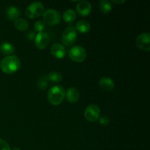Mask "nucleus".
<instances>
[{
	"instance_id": "nucleus-9",
	"label": "nucleus",
	"mask_w": 150,
	"mask_h": 150,
	"mask_svg": "<svg viewBox=\"0 0 150 150\" xmlns=\"http://www.w3.org/2000/svg\"><path fill=\"white\" fill-rule=\"evenodd\" d=\"M49 36L45 32H40L35 35V45L36 48L39 50H43L47 48L49 44Z\"/></svg>"
},
{
	"instance_id": "nucleus-24",
	"label": "nucleus",
	"mask_w": 150,
	"mask_h": 150,
	"mask_svg": "<svg viewBox=\"0 0 150 150\" xmlns=\"http://www.w3.org/2000/svg\"><path fill=\"white\" fill-rule=\"evenodd\" d=\"M0 150H11L10 145L2 139H0Z\"/></svg>"
},
{
	"instance_id": "nucleus-18",
	"label": "nucleus",
	"mask_w": 150,
	"mask_h": 150,
	"mask_svg": "<svg viewBox=\"0 0 150 150\" xmlns=\"http://www.w3.org/2000/svg\"><path fill=\"white\" fill-rule=\"evenodd\" d=\"M14 26L18 31H26L29 29V22L23 18H18L15 21Z\"/></svg>"
},
{
	"instance_id": "nucleus-25",
	"label": "nucleus",
	"mask_w": 150,
	"mask_h": 150,
	"mask_svg": "<svg viewBox=\"0 0 150 150\" xmlns=\"http://www.w3.org/2000/svg\"><path fill=\"white\" fill-rule=\"evenodd\" d=\"M35 35H36L35 34V32H29V34H28V38H29V40H33L34 38H35Z\"/></svg>"
},
{
	"instance_id": "nucleus-5",
	"label": "nucleus",
	"mask_w": 150,
	"mask_h": 150,
	"mask_svg": "<svg viewBox=\"0 0 150 150\" xmlns=\"http://www.w3.org/2000/svg\"><path fill=\"white\" fill-rule=\"evenodd\" d=\"M42 21L46 24L50 26H56L61 21V16L57 10L49 9L44 12L42 14Z\"/></svg>"
},
{
	"instance_id": "nucleus-6",
	"label": "nucleus",
	"mask_w": 150,
	"mask_h": 150,
	"mask_svg": "<svg viewBox=\"0 0 150 150\" xmlns=\"http://www.w3.org/2000/svg\"><path fill=\"white\" fill-rule=\"evenodd\" d=\"M77 40V32L72 26H68L64 29L62 36V43L66 46H71Z\"/></svg>"
},
{
	"instance_id": "nucleus-7",
	"label": "nucleus",
	"mask_w": 150,
	"mask_h": 150,
	"mask_svg": "<svg viewBox=\"0 0 150 150\" xmlns=\"http://www.w3.org/2000/svg\"><path fill=\"white\" fill-rule=\"evenodd\" d=\"M100 109L98 105L95 104H91L88 105L83 113L84 118L90 122H95L98 121L100 117Z\"/></svg>"
},
{
	"instance_id": "nucleus-12",
	"label": "nucleus",
	"mask_w": 150,
	"mask_h": 150,
	"mask_svg": "<svg viewBox=\"0 0 150 150\" xmlns=\"http://www.w3.org/2000/svg\"><path fill=\"white\" fill-rule=\"evenodd\" d=\"M64 98L70 103H76L80 98V93L76 88L70 87L65 92Z\"/></svg>"
},
{
	"instance_id": "nucleus-4",
	"label": "nucleus",
	"mask_w": 150,
	"mask_h": 150,
	"mask_svg": "<svg viewBox=\"0 0 150 150\" xmlns=\"http://www.w3.org/2000/svg\"><path fill=\"white\" fill-rule=\"evenodd\" d=\"M68 56L72 61L77 63L83 62L86 59V51L83 47L75 45L70 48Z\"/></svg>"
},
{
	"instance_id": "nucleus-11",
	"label": "nucleus",
	"mask_w": 150,
	"mask_h": 150,
	"mask_svg": "<svg viewBox=\"0 0 150 150\" xmlns=\"http://www.w3.org/2000/svg\"><path fill=\"white\" fill-rule=\"evenodd\" d=\"M76 10L81 16H87L92 11V5L87 1H81L76 5Z\"/></svg>"
},
{
	"instance_id": "nucleus-14",
	"label": "nucleus",
	"mask_w": 150,
	"mask_h": 150,
	"mask_svg": "<svg viewBox=\"0 0 150 150\" xmlns=\"http://www.w3.org/2000/svg\"><path fill=\"white\" fill-rule=\"evenodd\" d=\"M20 10L16 7H10L7 8L6 11V16L8 20L11 21H16V20L19 18L20 17Z\"/></svg>"
},
{
	"instance_id": "nucleus-1",
	"label": "nucleus",
	"mask_w": 150,
	"mask_h": 150,
	"mask_svg": "<svg viewBox=\"0 0 150 150\" xmlns=\"http://www.w3.org/2000/svg\"><path fill=\"white\" fill-rule=\"evenodd\" d=\"M21 61L16 55L6 57L0 62V68L5 74H13L20 69Z\"/></svg>"
},
{
	"instance_id": "nucleus-3",
	"label": "nucleus",
	"mask_w": 150,
	"mask_h": 150,
	"mask_svg": "<svg viewBox=\"0 0 150 150\" xmlns=\"http://www.w3.org/2000/svg\"><path fill=\"white\" fill-rule=\"evenodd\" d=\"M45 12V7L40 1H34L31 3L25 10V16L30 19L37 18L42 16Z\"/></svg>"
},
{
	"instance_id": "nucleus-10",
	"label": "nucleus",
	"mask_w": 150,
	"mask_h": 150,
	"mask_svg": "<svg viewBox=\"0 0 150 150\" xmlns=\"http://www.w3.org/2000/svg\"><path fill=\"white\" fill-rule=\"evenodd\" d=\"M51 53L55 58L62 59L67 55V51L64 45L60 43H55L51 46Z\"/></svg>"
},
{
	"instance_id": "nucleus-27",
	"label": "nucleus",
	"mask_w": 150,
	"mask_h": 150,
	"mask_svg": "<svg viewBox=\"0 0 150 150\" xmlns=\"http://www.w3.org/2000/svg\"><path fill=\"white\" fill-rule=\"evenodd\" d=\"M13 150H21V149L18 147H15V148H13Z\"/></svg>"
},
{
	"instance_id": "nucleus-19",
	"label": "nucleus",
	"mask_w": 150,
	"mask_h": 150,
	"mask_svg": "<svg viewBox=\"0 0 150 150\" xmlns=\"http://www.w3.org/2000/svg\"><path fill=\"white\" fill-rule=\"evenodd\" d=\"M63 19L67 23H72L76 19V13L72 9L65 10L63 13Z\"/></svg>"
},
{
	"instance_id": "nucleus-26",
	"label": "nucleus",
	"mask_w": 150,
	"mask_h": 150,
	"mask_svg": "<svg viewBox=\"0 0 150 150\" xmlns=\"http://www.w3.org/2000/svg\"><path fill=\"white\" fill-rule=\"evenodd\" d=\"M111 2H112V3H114V4H123V3H125V0H119V1H114V0H113V1H111Z\"/></svg>"
},
{
	"instance_id": "nucleus-21",
	"label": "nucleus",
	"mask_w": 150,
	"mask_h": 150,
	"mask_svg": "<svg viewBox=\"0 0 150 150\" xmlns=\"http://www.w3.org/2000/svg\"><path fill=\"white\" fill-rule=\"evenodd\" d=\"M48 81L47 80L46 77L45 76H42L41 78H40L39 80L38 81V86L40 90H45L47 88L48 85Z\"/></svg>"
},
{
	"instance_id": "nucleus-17",
	"label": "nucleus",
	"mask_w": 150,
	"mask_h": 150,
	"mask_svg": "<svg viewBox=\"0 0 150 150\" xmlns=\"http://www.w3.org/2000/svg\"><path fill=\"white\" fill-rule=\"evenodd\" d=\"M48 81H51V83H59L62 81L63 77L61 73L56 71H52L45 76Z\"/></svg>"
},
{
	"instance_id": "nucleus-13",
	"label": "nucleus",
	"mask_w": 150,
	"mask_h": 150,
	"mask_svg": "<svg viewBox=\"0 0 150 150\" xmlns=\"http://www.w3.org/2000/svg\"><path fill=\"white\" fill-rule=\"evenodd\" d=\"M99 85L102 89L105 91H111L114 89V82L111 78L108 77H103L101 78L99 81Z\"/></svg>"
},
{
	"instance_id": "nucleus-8",
	"label": "nucleus",
	"mask_w": 150,
	"mask_h": 150,
	"mask_svg": "<svg viewBox=\"0 0 150 150\" xmlns=\"http://www.w3.org/2000/svg\"><path fill=\"white\" fill-rule=\"evenodd\" d=\"M136 43L138 48L144 51H150V35L148 32L142 33L136 38Z\"/></svg>"
},
{
	"instance_id": "nucleus-20",
	"label": "nucleus",
	"mask_w": 150,
	"mask_h": 150,
	"mask_svg": "<svg viewBox=\"0 0 150 150\" xmlns=\"http://www.w3.org/2000/svg\"><path fill=\"white\" fill-rule=\"evenodd\" d=\"M111 1L108 0H102L99 3V10L103 14H107L111 10Z\"/></svg>"
},
{
	"instance_id": "nucleus-2",
	"label": "nucleus",
	"mask_w": 150,
	"mask_h": 150,
	"mask_svg": "<svg viewBox=\"0 0 150 150\" xmlns=\"http://www.w3.org/2000/svg\"><path fill=\"white\" fill-rule=\"evenodd\" d=\"M65 97V91L63 86L56 85L52 86L48 92V100L51 105H59L62 103Z\"/></svg>"
},
{
	"instance_id": "nucleus-16",
	"label": "nucleus",
	"mask_w": 150,
	"mask_h": 150,
	"mask_svg": "<svg viewBox=\"0 0 150 150\" xmlns=\"http://www.w3.org/2000/svg\"><path fill=\"white\" fill-rule=\"evenodd\" d=\"M90 23L85 20H81L76 24V30L80 33H87L90 31Z\"/></svg>"
},
{
	"instance_id": "nucleus-23",
	"label": "nucleus",
	"mask_w": 150,
	"mask_h": 150,
	"mask_svg": "<svg viewBox=\"0 0 150 150\" xmlns=\"http://www.w3.org/2000/svg\"><path fill=\"white\" fill-rule=\"evenodd\" d=\"M99 122L101 125H103V126H106L109 124L110 122V120L106 115H103L102 117H100L99 119Z\"/></svg>"
},
{
	"instance_id": "nucleus-22",
	"label": "nucleus",
	"mask_w": 150,
	"mask_h": 150,
	"mask_svg": "<svg viewBox=\"0 0 150 150\" xmlns=\"http://www.w3.org/2000/svg\"><path fill=\"white\" fill-rule=\"evenodd\" d=\"M45 27V23H44L42 21H37L35 23V31L38 32V33H40L42 32V31L44 30Z\"/></svg>"
},
{
	"instance_id": "nucleus-15",
	"label": "nucleus",
	"mask_w": 150,
	"mask_h": 150,
	"mask_svg": "<svg viewBox=\"0 0 150 150\" xmlns=\"http://www.w3.org/2000/svg\"><path fill=\"white\" fill-rule=\"evenodd\" d=\"M0 51L2 54L7 56L13 55V54L16 51L14 46L11 43L7 42H4L0 45Z\"/></svg>"
}]
</instances>
